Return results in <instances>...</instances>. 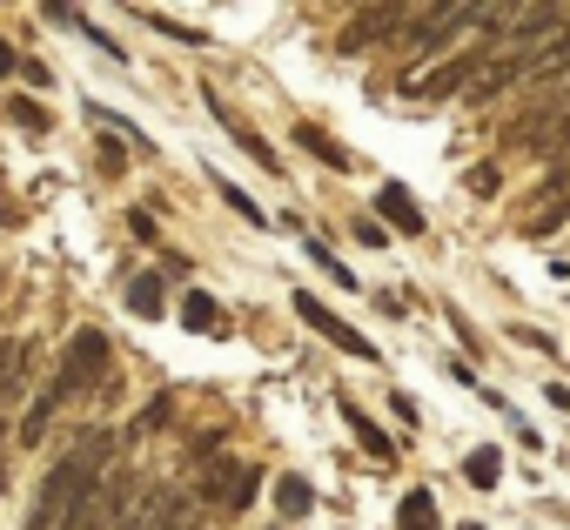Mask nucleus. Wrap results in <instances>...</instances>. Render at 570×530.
<instances>
[{"instance_id":"nucleus-25","label":"nucleus","mask_w":570,"mask_h":530,"mask_svg":"<svg viewBox=\"0 0 570 530\" xmlns=\"http://www.w3.org/2000/svg\"><path fill=\"white\" fill-rule=\"evenodd\" d=\"M8 115H14L21 128H35V135H48V108H41V101H21V95H14V101H8Z\"/></svg>"},{"instance_id":"nucleus-10","label":"nucleus","mask_w":570,"mask_h":530,"mask_svg":"<svg viewBox=\"0 0 570 530\" xmlns=\"http://www.w3.org/2000/svg\"><path fill=\"white\" fill-rule=\"evenodd\" d=\"M289 141H296V148H309V155H316L330 175H350V168H356V155H350V148H343L330 128H316V121H296V128H289Z\"/></svg>"},{"instance_id":"nucleus-13","label":"nucleus","mask_w":570,"mask_h":530,"mask_svg":"<svg viewBox=\"0 0 570 530\" xmlns=\"http://www.w3.org/2000/svg\"><path fill=\"white\" fill-rule=\"evenodd\" d=\"M128 316H141V323H155V316H168V289H161V276H155V269H141V276H128Z\"/></svg>"},{"instance_id":"nucleus-18","label":"nucleus","mask_w":570,"mask_h":530,"mask_svg":"<svg viewBox=\"0 0 570 530\" xmlns=\"http://www.w3.org/2000/svg\"><path fill=\"white\" fill-rule=\"evenodd\" d=\"M396 523H403V530H436V490H403Z\"/></svg>"},{"instance_id":"nucleus-7","label":"nucleus","mask_w":570,"mask_h":530,"mask_svg":"<svg viewBox=\"0 0 570 530\" xmlns=\"http://www.w3.org/2000/svg\"><path fill=\"white\" fill-rule=\"evenodd\" d=\"M202 95H208V115H215V121H222V128L235 135V148H242V155H248L255 168H268V175H282V155H275V148H268V141H262V135H255V128H248V121H242V115H235V108H228V101H222L215 88H202Z\"/></svg>"},{"instance_id":"nucleus-23","label":"nucleus","mask_w":570,"mask_h":530,"mask_svg":"<svg viewBox=\"0 0 570 530\" xmlns=\"http://www.w3.org/2000/svg\"><path fill=\"white\" fill-rule=\"evenodd\" d=\"M95 148H101V175H121V168H128V148H135V141H128V135H101Z\"/></svg>"},{"instance_id":"nucleus-28","label":"nucleus","mask_w":570,"mask_h":530,"mask_svg":"<svg viewBox=\"0 0 570 530\" xmlns=\"http://www.w3.org/2000/svg\"><path fill=\"white\" fill-rule=\"evenodd\" d=\"M128 228H135L141 242H155V208H128Z\"/></svg>"},{"instance_id":"nucleus-19","label":"nucleus","mask_w":570,"mask_h":530,"mask_svg":"<svg viewBox=\"0 0 570 530\" xmlns=\"http://www.w3.org/2000/svg\"><path fill=\"white\" fill-rule=\"evenodd\" d=\"M168 423H175V390H155V396H148V410L128 423V436H155V430H168Z\"/></svg>"},{"instance_id":"nucleus-1","label":"nucleus","mask_w":570,"mask_h":530,"mask_svg":"<svg viewBox=\"0 0 570 530\" xmlns=\"http://www.w3.org/2000/svg\"><path fill=\"white\" fill-rule=\"evenodd\" d=\"M108 470H115V430H101V423L75 430L68 457L41 477L35 510H28V523H21V530H75V510L108 483Z\"/></svg>"},{"instance_id":"nucleus-5","label":"nucleus","mask_w":570,"mask_h":530,"mask_svg":"<svg viewBox=\"0 0 570 530\" xmlns=\"http://www.w3.org/2000/svg\"><path fill=\"white\" fill-rule=\"evenodd\" d=\"M483 68H490V41H476V48H463V55H443V61H436L423 81H410V95H423V101H450V95H470Z\"/></svg>"},{"instance_id":"nucleus-3","label":"nucleus","mask_w":570,"mask_h":530,"mask_svg":"<svg viewBox=\"0 0 570 530\" xmlns=\"http://www.w3.org/2000/svg\"><path fill=\"white\" fill-rule=\"evenodd\" d=\"M410 8H416V0H370L363 14H350V21H343L336 55H370V48H383V41H403Z\"/></svg>"},{"instance_id":"nucleus-31","label":"nucleus","mask_w":570,"mask_h":530,"mask_svg":"<svg viewBox=\"0 0 570 530\" xmlns=\"http://www.w3.org/2000/svg\"><path fill=\"white\" fill-rule=\"evenodd\" d=\"M543 396H550V403H557V410H570V383H550V390H543Z\"/></svg>"},{"instance_id":"nucleus-4","label":"nucleus","mask_w":570,"mask_h":530,"mask_svg":"<svg viewBox=\"0 0 570 530\" xmlns=\"http://www.w3.org/2000/svg\"><path fill=\"white\" fill-rule=\"evenodd\" d=\"M255 490H262V463L215 457V463H202V470H195V497H202L208 510H248V503H255Z\"/></svg>"},{"instance_id":"nucleus-35","label":"nucleus","mask_w":570,"mask_h":530,"mask_svg":"<svg viewBox=\"0 0 570 530\" xmlns=\"http://www.w3.org/2000/svg\"><path fill=\"white\" fill-rule=\"evenodd\" d=\"M476 8H483V0H476Z\"/></svg>"},{"instance_id":"nucleus-26","label":"nucleus","mask_w":570,"mask_h":530,"mask_svg":"<svg viewBox=\"0 0 570 530\" xmlns=\"http://www.w3.org/2000/svg\"><path fill=\"white\" fill-rule=\"evenodd\" d=\"M21 75H28L35 88H55V68H48V61H35V55H21Z\"/></svg>"},{"instance_id":"nucleus-11","label":"nucleus","mask_w":570,"mask_h":530,"mask_svg":"<svg viewBox=\"0 0 570 530\" xmlns=\"http://www.w3.org/2000/svg\"><path fill=\"white\" fill-rule=\"evenodd\" d=\"M181 330L188 336H228V316H222V303L208 289H188L181 296Z\"/></svg>"},{"instance_id":"nucleus-22","label":"nucleus","mask_w":570,"mask_h":530,"mask_svg":"<svg viewBox=\"0 0 570 530\" xmlns=\"http://www.w3.org/2000/svg\"><path fill=\"white\" fill-rule=\"evenodd\" d=\"M215 195H222V202H228V208H235L248 228H262V222H268V215H262V202H248V188H235L228 175H215Z\"/></svg>"},{"instance_id":"nucleus-16","label":"nucleus","mask_w":570,"mask_h":530,"mask_svg":"<svg viewBox=\"0 0 570 530\" xmlns=\"http://www.w3.org/2000/svg\"><path fill=\"white\" fill-rule=\"evenodd\" d=\"M517 75H523V61H517V55H510V61H490V68L476 75V88H470L463 101H497V95H503V88H510Z\"/></svg>"},{"instance_id":"nucleus-8","label":"nucleus","mask_w":570,"mask_h":530,"mask_svg":"<svg viewBox=\"0 0 570 530\" xmlns=\"http://www.w3.org/2000/svg\"><path fill=\"white\" fill-rule=\"evenodd\" d=\"M376 215H383V228H396V235H423V228H430V215L416 208V195H410L403 181H383V188H376Z\"/></svg>"},{"instance_id":"nucleus-34","label":"nucleus","mask_w":570,"mask_h":530,"mask_svg":"<svg viewBox=\"0 0 570 530\" xmlns=\"http://www.w3.org/2000/svg\"><path fill=\"white\" fill-rule=\"evenodd\" d=\"M181 530H202V523H181Z\"/></svg>"},{"instance_id":"nucleus-12","label":"nucleus","mask_w":570,"mask_h":530,"mask_svg":"<svg viewBox=\"0 0 570 530\" xmlns=\"http://www.w3.org/2000/svg\"><path fill=\"white\" fill-rule=\"evenodd\" d=\"M336 410H343V423H350V436H356V443H363V450H370V457H376L383 470H390V463H396V443H390V436L376 430V416H363V410H356L350 396H336Z\"/></svg>"},{"instance_id":"nucleus-30","label":"nucleus","mask_w":570,"mask_h":530,"mask_svg":"<svg viewBox=\"0 0 570 530\" xmlns=\"http://www.w3.org/2000/svg\"><path fill=\"white\" fill-rule=\"evenodd\" d=\"M0 75H21V55L8 48V35H0Z\"/></svg>"},{"instance_id":"nucleus-14","label":"nucleus","mask_w":570,"mask_h":530,"mask_svg":"<svg viewBox=\"0 0 570 530\" xmlns=\"http://www.w3.org/2000/svg\"><path fill=\"white\" fill-rule=\"evenodd\" d=\"M275 510L289 517V523H303V517L316 510V490H309L303 477H275Z\"/></svg>"},{"instance_id":"nucleus-17","label":"nucleus","mask_w":570,"mask_h":530,"mask_svg":"<svg viewBox=\"0 0 570 530\" xmlns=\"http://www.w3.org/2000/svg\"><path fill=\"white\" fill-rule=\"evenodd\" d=\"M463 477H470L476 490H497V477H503V450H497V443H476V450L463 457Z\"/></svg>"},{"instance_id":"nucleus-20","label":"nucleus","mask_w":570,"mask_h":530,"mask_svg":"<svg viewBox=\"0 0 570 530\" xmlns=\"http://www.w3.org/2000/svg\"><path fill=\"white\" fill-rule=\"evenodd\" d=\"M303 255L316 262V269H323V276H330L336 289H356V269H350V262H343V255H330V242H303Z\"/></svg>"},{"instance_id":"nucleus-29","label":"nucleus","mask_w":570,"mask_h":530,"mask_svg":"<svg viewBox=\"0 0 570 530\" xmlns=\"http://www.w3.org/2000/svg\"><path fill=\"white\" fill-rule=\"evenodd\" d=\"M48 21H75V28H81V14H75V0H48Z\"/></svg>"},{"instance_id":"nucleus-15","label":"nucleus","mask_w":570,"mask_h":530,"mask_svg":"<svg viewBox=\"0 0 570 530\" xmlns=\"http://www.w3.org/2000/svg\"><path fill=\"white\" fill-rule=\"evenodd\" d=\"M55 410H61V396H55V390H41V396H35V403H28V416H21V423H14V436H21V443H28V450H35V443H41V436H48V423H55Z\"/></svg>"},{"instance_id":"nucleus-24","label":"nucleus","mask_w":570,"mask_h":530,"mask_svg":"<svg viewBox=\"0 0 570 530\" xmlns=\"http://www.w3.org/2000/svg\"><path fill=\"white\" fill-rule=\"evenodd\" d=\"M463 188H470V195H497V188H503L497 161H476V168H463Z\"/></svg>"},{"instance_id":"nucleus-21","label":"nucleus","mask_w":570,"mask_h":530,"mask_svg":"<svg viewBox=\"0 0 570 530\" xmlns=\"http://www.w3.org/2000/svg\"><path fill=\"white\" fill-rule=\"evenodd\" d=\"M141 14V8H135ZM141 28H155V35H168L175 48H208V35L202 28H181V21H168V14H141Z\"/></svg>"},{"instance_id":"nucleus-32","label":"nucleus","mask_w":570,"mask_h":530,"mask_svg":"<svg viewBox=\"0 0 570 530\" xmlns=\"http://www.w3.org/2000/svg\"><path fill=\"white\" fill-rule=\"evenodd\" d=\"M557 35H570V14H563V28H557Z\"/></svg>"},{"instance_id":"nucleus-2","label":"nucleus","mask_w":570,"mask_h":530,"mask_svg":"<svg viewBox=\"0 0 570 530\" xmlns=\"http://www.w3.org/2000/svg\"><path fill=\"white\" fill-rule=\"evenodd\" d=\"M108 376H115V343H108V330L81 323V330H75L68 343H61V363H55L48 390H55L61 403H81V396L108 390Z\"/></svg>"},{"instance_id":"nucleus-6","label":"nucleus","mask_w":570,"mask_h":530,"mask_svg":"<svg viewBox=\"0 0 570 530\" xmlns=\"http://www.w3.org/2000/svg\"><path fill=\"white\" fill-rule=\"evenodd\" d=\"M289 310H296V316H303V323H309L316 336H330V343H336L343 356H356V363H376V343H370V336H363L356 323H343V316H336V310H330L323 296H309V289H296V303H289Z\"/></svg>"},{"instance_id":"nucleus-9","label":"nucleus","mask_w":570,"mask_h":530,"mask_svg":"<svg viewBox=\"0 0 570 530\" xmlns=\"http://www.w3.org/2000/svg\"><path fill=\"white\" fill-rule=\"evenodd\" d=\"M35 343H21V336H0V410H8L21 390H28V376H35Z\"/></svg>"},{"instance_id":"nucleus-27","label":"nucleus","mask_w":570,"mask_h":530,"mask_svg":"<svg viewBox=\"0 0 570 530\" xmlns=\"http://www.w3.org/2000/svg\"><path fill=\"white\" fill-rule=\"evenodd\" d=\"M356 242H363V248H383V242H390V228H383V222H370V215H363V222H356Z\"/></svg>"},{"instance_id":"nucleus-33","label":"nucleus","mask_w":570,"mask_h":530,"mask_svg":"<svg viewBox=\"0 0 570 530\" xmlns=\"http://www.w3.org/2000/svg\"><path fill=\"white\" fill-rule=\"evenodd\" d=\"M456 530H483V523H456Z\"/></svg>"}]
</instances>
